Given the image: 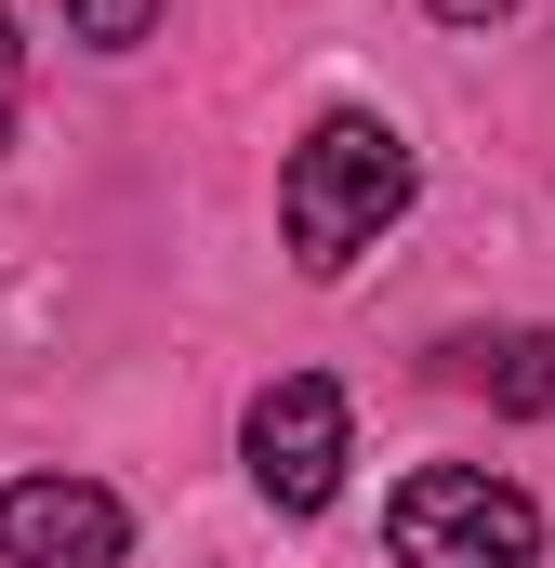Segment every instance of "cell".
Here are the masks:
<instances>
[{"instance_id": "ba28073f", "label": "cell", "mask_w": 555, "mask_h": 568, "mask_svg": "<svg viewBox=\"0 0 555 568\" xmlns=\"http://www.w3.org/2000/svg\"><path fill=\"white\" fill-rule=\"evenodd\" d=\"M0 120H13V13H0Z\"/></svg>"}, {"instance_id": "52a82bcc", "label": "cell", "mask_w": 555, "mask_h": 568, "mask_svg": "<svg viewBox=\"0 0 555 568\" xmlns=\"http://www.w3.org/2000/svg\"><path fill=\"white\" fill-rule=\"evenodd\" d=\"M436 13H450V27H490V13H516V0H436Z\"/></svg>"}, {"instance_id": "277c9868", "label": "cell", "mask_w": 555, "mask_h": 568, "mask_svg": "<svg viewBox=\"0 0 555 568\" xmlns=\"http://www.w3.org/2000/svg\"><path fill=\"white\" fill-rule=\"evenodd\" d=\"M0 556L13 568H120L133 556V516L93 476H13L0 489Z\"/></svg>"}, {"instance_id": "6da1fadb", "label": "cell", "mask_w": 555, "mask_h": 568, "mask_svg": "<svg viewBox=\"0 0 555 568\" xmlns=\"http://www.w3.org/2000/svg\"><path fill=\"white\" fill-rule=\"evenodd\" d=\"M397 212H411V133L371 120V106H331L278 172V239H291L304 278H344Z\"/></svg>"}, {"instance_id": "7a4b0ae2", "label": "cell", "mask_w": 555, "mask_h": 568, "mask_svg": "<svg viewBox=\"0 0 555 568\" xmlns=\"http://www.w3.org/2000/svg\"><path fill=\"white\" fill-rule=\"evenodd\" d=\"M384 542H397V568H543V503L490 463H423Z\"/></svg>"}, {"instance_id": "3957f363", "label": "cell", "mask_w": 555, "mask_h": 568, "mask_svg": "<svg viewBox=\"0 0 555 568\" xmlns=\"http://www.w3.org/2000/svg\"><path fill=\"white\" fill-rule=\"evenodd\" d=\"M239 449H252V489L278 516H317L344 489V384L331 371H278L252 397V424H239Z\"/></svg>"}, {"instance_id": "8992f818", "label": "cell", "mask_w": 555, "mask_h": 568, "mask_svg": "<svg viewBox=\"0 0 555 568\" xmlns=\"http://www.w3.org/2000/svg\"><path fill=\"white\" fill-rule=\"evenodd\" d=\"M67 27L93 53H133V40H159V0H67Z\"/></svg>"}, {"instance_id": "5b68a950", "label": "cell", "mask_w": 555, "mask_h": 568, "mask_svg": "<svg viewBox=\"0 0 555 568\" xmlns=\"http://www.w3.org/2000/svg\"><path fill=\"white\" fill-rule=\"evenodd\" d=\"M463 384H490L503 410H555V331H503V344H450Z\"/></svg>"}]
</instances>
